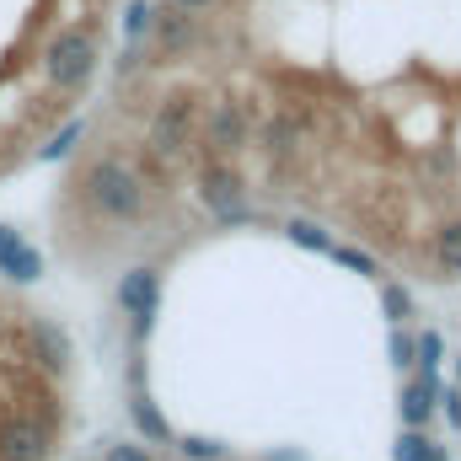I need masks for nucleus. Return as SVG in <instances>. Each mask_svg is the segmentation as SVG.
Returning <instances> with one entry per match:
<instances>
[{
	"label": "nucleus",
	"mask_w": 461,
	"mask_h": 461,
	"mask_svg": "<svg viewBox=\"0 0 461 461\" xmlns=\"http://www.w3.org/2000/svg\"><path fill=\"white\" fill-rule=\"evenodd\" d=\"M86 199H92L108 221H140V210H145V183H140L118 156H103V161H92V172H86Z\"/></svg>",
	"instance_id": "1"
},
{
	"label": "nucleus",
	"mask_w": 461,
	"mask_h": 461,
	"mask_svg": "<svg viewBox=\"0 0 461 461\" xmlns=\"http://www.w3.org/2000/svg\"><path fill=\"white\" fill-rule=\"evenodd\" d=\"M43 70H49V81H54L59 92H76V86L97 70V38H92L86 27H65V32L49 43Z\"/></svg>",
	"instance_id": "2"
},
{
	"label": "nucleus",
	"mask_w": 461,
	"mask_h": 461,
	"mask_svg": "<svg viewBox=\"0 0 461 461\" xmlns=\"http://www.w3.org/2000/svg\"><path fill=\"white\" fill-rule=\"evenodd\" d=\"M118 306H123V317H129V339L145 344V339H150V322H156V312H161V268H150V263L123 268V279H118Z\"/></svg>",
	"instance_id": "3"
},
{
	"label": "nucleus",
	"mask_w": 461,
	"mask_h": 461,
	"mask_svg": "<svg viewBox=\"0 0 461 461\" xmlns=\"http://www.w3.org/2000/svg\"><path fill=\"white\" fill-rule=\"evenodd\" d=\"M194 97L188 92H172L156 118H150V156H161V161H172V156H183V145H188V134H194Z\"/></svg>",
	"instance_id": "4"
},
{
	"label": "nucleus",
	"mask_w": 461,
	"mask_h": 461,
	"mask_svg": "<svg viewBox=\"0 0 461 461\" xmlns=\"http://www.w3.org/2000/svg\"><path fill=\"white\" fill-rule=\"evenodd\" d=\"M199 199L215 210V221H247V194H241V177L226 167H210L204 183H199Z\"/></svg>",
	"instance_id": "5"
},
{
	"label": "nucleus",
	"mask_w": 461,
	"mask_h": 461,
	"mask_svg": "<svg viewBox=\"0 0 461 461\" xmlns=\"http://www.w3.org/2000/svg\"><path fill=\"white\" fill-rule=\"evenodd\" d=\"M49 456V435L32 419H16L0 429V461H43Z\"/></svg>",
	"instance_id": "6"
},
{
	"label": "nucleus",
	"mask_w": 461,
	"mask_h": 461,
	"mask_svg": "<svg viewBox=\"0 0 461 461\" xmlns=\"http://www.w3.org/2000/svg\"><path fill=\"white\" fill-rule=\"evenodd\" d=\"M0 268H5V279H16V285H32L38 274H43V258L16 236V230L0 226Z\"/></svg>",
	"instance_id": "7"
},
{
	"label": "nucleus",
	"mask_w": 461,
	"mask_h": 461,
	"mask_svg": "<svg viewBox=\"0 0 461 461\" xmlns=\"http://www.w3.org/2000/svg\"><path fill=\"white\" fill-rule=\"evenodd\" d=\"M150 32L161 38V49L167 54H183L194 38H199V27H194V11H177V5H167V11H156V22H150Z\"/></svg>",
	"instance_id": "8"
},
{
	"label": "nucleus",
	"mask_w": 461,
	"mask_h": 461,
	"mask_svg": "<svg viewBox=\"0 0 461 461\" xmlns=\"http://www.w3.org/2000/svg\"><path fill=\"white\" fill-rule=\"evenodd\" d=\"M32 359H38L49 375H59V370L70 365V339H65L54 322H32Z\"/></svg>",
	"instance_id": "9"
},
{
	"label": "nucleus",
	"mask_w": 461,
	"mask_h": 461,
	"mask_svg": "<svg viewBox=\"0 0 461 461\" xmlns=\"http://www.w3.org/2000/svg\"><path fill=\"white\" fill-rule=\"evenodd\" d=\"M397 413H402V424H408V429H424V424H429V413H435V375L408 381V386H402Z\"/></svg>",
	"instance_id": "10"
},
{
	"label": "nucleus",
	"mask_w": 461,
	"mask_h": 461,
	"mask_svg": "<svg viewBox=\"0 0 461 461\" xmlns=\"http://www.w3.org/2000/svg\"><path fill=\"white\" fill-rule=\"evenodd\" d=\"M241 134H247V123H241V108L221 103V108H215V118H210V134H204V145H210L215 156H226V150H236V145H241Z\"/></svg>",
	"instance_id": "11"
},
{
	"label": "nucleus",
	"mask_w": 461,
	"mask_h": 461,
	"mask_svg": "<svg viewBox=\"0 0 461 461\" xmlns=\"http://www.w3.org/2000/svg\"><path fill=\"white\" fill-rule=\"evenodd\" d=\"M129 419H134V429L145 435V440H156V446H167L172 440V424H167V413L145 397V392H134V402H129Z\"/></svg>",
	"instance_id": "12"
},
{
	"label": "nucleus",
	"mask_w": 461,
	"mask_h": 461,
	"mask_svg": "<svg viewBox=\"0 0 461 461\" xmlns=\"http://www.w3.org/2000/svg\"><path fill=\"white\" fill-rule=\"evenodd\" d=\"M435 258L446 274H461V221H446L440 236H435Z\"/></svg>",
	"instance_id": "13"
},
{
	"label": "nucleus",
	"mask_w": 461,
	"mask_h": 461,
	"mask_svg": "<svg viewBox=\"0 0 461 461\" xmlns=\"http://www.w3.org/2000/svg\"><path fill=\"white\" fill-rule=\"evenodd\" d=\"M150 22H156V5H150V0H129V22H123L129 54L140 49V38H150Z\"/></svg>",
	"instance_id": "14"
},
{
	"label": "nucleus",
	"mask_w": 461,
	"mask_h": 461,
	"mask_svg": "<svg viewBox=\"0 0 461 461\" xmlns=\"http://www.w3.org/2000/svg\"><path fill=\"white\" fill-rule=\"evenodd\" d=\"M285 236H290L295 247H306V252H333V236H328L322 226H312V221H290Z\"/></svg>",
	"instance_id": "15"
},
{
	"label": "nucleus",
	"mask_w": 461,
	"mask_h": 461,
	"mask_svg": "<svg viewBox=\"0 0 461 461\" xmlns=\"http://www.w3.org/2000/svg\"><path fill=\"white\" fill-rule=\"evenodd\" d=\"M177 451H183V461H221V456H226V446H221V440H210V435H183V440H177Z\"/></svg>",
	"instance_id": "16"
},
{
	"label": "nucleus",
	"mask_w": 461,
	"mask_h": 461,
	"mask_svg": "<svg viewBox=\"0 0 461 461\" xmlns=\"http://www.w3.org/2000/svg\"><path fill=\"white\" fill-rule=\"evenodd\" d=\"M381 312H386V322H392V328H397V322H408V312H413L408 290H402V285H386V290H381Z\"/></svg>",
	"instance_id": "17"
},
{
	"label": "nucleus",
	"mask_w": 461,
	"mask_h": 461,
	"mask_svg": "<svg viewBox=\"0 0 461 461\" xmlns=\"http://www.w3.org/2000/svg\"><path fill=\"white\" fill-rule=\"evenodd\" d=\"M429 456V440L419 435V429H402L397 435V451H392V461H424Z\"/></svg>",
	"instance_id": "18"
},
{
	"label": "nucleus",
	"mask_w": 461,
	"mask_h": 461,
	"mask_svg": "<svg viewBox=\"0 0 461 461\" xmlns=\"http://www.w3.org/2000/svg\"><path fill=\"white\" fill-rule=\"evenodd\" d=\"M76 140H81V123H65V134H54V145H43V150H38V161H59V156H70V150H76Z\"/></svg>",
	"instance_id": "19"
},
{
	"label": "nucleus",
	"mask_w": 461,
	"mask_h": 461,
	"mask_svg": "<svg viewBox=\"0 0 461 461\" xmlns=\"http://www.w3.org/2000/svg\"><path fill=\"white\" fill-rule=\"evenodd\" d=\"M333 258H339L344 268H359V274H375V258H370V252H359V247H339V241H333Z\"/></svg>",
	"instance_id": "20"
},
{
	"label": "nucleus",
	"mask_w": 461,
	"mask_h": 461,
	"mask_svg": "<svg viewBox=\"0 0 461 461\" xmlns=\"http://www.w3.org/2000/svg\"><path fill=\"white\" fill-rule=\"evenodd\" d=\"M392 365H397V370L413 365V339H408V333H392Z\"/></svg>",
	"instance_id": "21"
},
{
	"label": "nucleus",
	"mask_w": 461,
	"mask_h": 461,
	"mask_svg": "<svg viewBox=\"0 0 461 461\" xmlns=\"http://www.w3.org/2000/svg\"><path fill=\"white\" fill-rule=\"evenodd\" d=\"M108 461H150V456H145V446H113Z\"/></svg>",
	"instance_id": "22"
},
{
	"label": "nucleus",
	"mask_w": 461,
	"mask_h": 461,
	"mask_svg": "<svg viewBox=\"0 0 461 461\" xmlns=\"http://www.w3.org/2000/svg\"><path fill=\"white\" fill-rule=\"evenodd\" d=\"M440 402H446V419H451V424H456V429H461V392H456V386H451V392H446Z\"/></svg>",
	"instance_id": "23"
},
{
	"label": "nucleus",
	"mask_w": 461,
	"mask_h": 461,
	"mask_svg": "<svg viewBox=\"0 0 461 461\" xmlns=\"http://www.w3.org/2000/svg\"><path fill=\"white\" fill-rule=\"evenodd\" d=\"M167 5H177V11H210L215 0H167Z\"/></svg>",
	"instance_id": "24"
},
{
	"label": "nucleus",
	"mask_w": 461,
	"mask_h": 461,
	"mask_svg": "<svg viewBox=\"0 0 461 461\" xmlns=\"http://www.w3.org/2000/svg\"><path fill=\"white\" fill-rule=\"evenodd\" d=\"M424 461H446V451H440V446H429V456Z\"/></svg>",
	"instance_id": "25"
}]
</instances>
